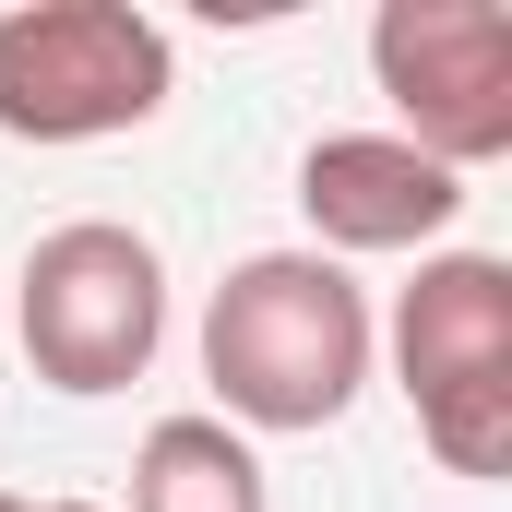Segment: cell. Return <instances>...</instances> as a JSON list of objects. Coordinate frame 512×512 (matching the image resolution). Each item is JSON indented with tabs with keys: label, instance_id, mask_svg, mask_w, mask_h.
I'll return each mask as SVG.
<instances>
[{
	"label": "cell",
	"instance_id": "1",
	"mask_svg": "<svg viewBox=\"0 0 512 512\" xmlns=\"http://www.w3.org/2000/svg\"><path fill=\"white\" fill-rule=\"evenodd\" d=\"M370 358H382V310L322 251H251L203 298V382H215L203 417H227L239 441L334 429L370 393Z\"/></svg>",
	"mask_w": 512,
	"mask_h": 512
},
{
	"label": "cell",
	"instance_id": "2",
	"mask_svg": "<svg viewBox=\"0 0 512 512\" xmlns=\"http://www.w3.org/2000/svg\"><path fill=\"white\" fill-rule=\"evenodd\" d=\"M393 382L417 405V441L441 477H512V262L501 251H429L393 286Z\"/></svg>",
	"mask_w": 512,
	"mask_h": 512
},
{
	"label": "cell",
	"instance_id": "3",
	"mask_svg": "<svg viewBox=\"0 0 512 512\" xmlns=\"http://www.w3.org/2000/svg\"><path fill=\"white\" fill-rule=\"evenodd\" d=\"M12 334H24V370L72 405L96 393H131L167 346V262L143 227L120 215H72L48 227L24 274H12Z\"/></svg>",
	"mask_w": 512,
	"mask_h": 512
},
{
	"label": "cell",
	"instance_id": "4",
	"mask_svg": "<svg viewBox=\"0 0 512 512\" xmlns=\"http://www.w3.org/2000/svg\"><path fill=\"white\" fill-rule=\"evenodd\" d=\"M179 96V36L131 0L0 12V131L12 143H120Z\"/></svg>",
	"mask_w": 512,
	"mask_h": 512
},
{
	"label": "cell",
	"instance_id": "5",
	"mask_svg": "<svg viewBox=\"0 0 512 512\" xmlns=\"http://www.w3.org/2000/svg\"><path fill=\"white\" fill-rule=\"evenodd\" d=\"M370 84L393 143L477 179L512 155V12L501 0H382L370 12Z\"/></svg>",
	"mask_w": 512,
	"mask_h": 512
},
{
	"label": "cell",
	"instance_id": "6",
	"mask_svg": "<svg viewBox=\"0 0 512 512\" xmlns=\"http://www.w3.org/2000/svg\"><path fill=\"white\" fill-rule=\"evenodd\" d=\"M298 215H310V251L322 262H370V251H441L453 215H465V179L429 167L417 143L393 131H322L298 155Z\"/></svg>",
	"mask_w": 512,
	"mask_h": 512
},
{
	"label": "cell",
	"instance_id": "7",
	"mask_svg": "<svg viewBox=\"0 0 512 512\" xmlns=\"http://www.w3.org/2000/svg\"><path fill=\"white\" fill-rule=\"evenodd\" d=\"M131 512H274V477L227 417H155L131 453Z\"/></svg>",
	"mask_w": 512,
	"mask_h": 512
},
{
	"label": "cell",
	"instance_id": "8",
	"mask_svg": "<svg viewBox=\"0 0 512 512\" xmlns=\"http://www.w3.org/2000/svg\"><path fill=\"white\" fill-rule=\"evenodd\" d=\"M0 512H36V501H24V489H0Z\"/></svg>",
	"mask_w": 512,
	"mask_h": 512
},
{
	"label": "cell",
	"instance_id": "9",
	"mask_svg": "<svg viewBox=\"0 0 512 512\" xmlns=\"http://www.w3.org/2000/svg\"><path fill=\"white\" fill-rule=\"evenodd\" d=\"M36 512H96V501H36Z\"/></svg>",
	"mask_w": 512,
	"mask_h": 512
}]
</instances>
